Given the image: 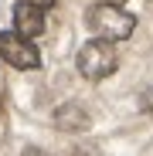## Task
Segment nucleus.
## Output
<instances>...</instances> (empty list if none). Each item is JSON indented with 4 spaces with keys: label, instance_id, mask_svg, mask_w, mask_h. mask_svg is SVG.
Segmentation results:
<instances>
[{
    "label": "nucleus",
    "instance_id": "obj_7",
    "mask_svg": "<svg viewBox=\"0 0 153 156\" xmlns=\"http://www.w3.org/2000/svg\"><path fill=\"white\" fill-rule=\"evenodd\" d=\"M75 156H102V153H99V146H92V143H78V146H75Z\"/></svg>",
    "mask_w": 153,
    "mask_h": 156
},
{
    "label": "nucleus",
    "instance_id": "obj_4",
    "mask_svg": "<svg viewBox=\"0 0 153 156\" xmlns=\"http://www.w3.org/2000/svg\"><path fill=\"white\" fill-rule=\"evenodd\" d=\"M14 31L20 37H38L44 31V7L31 4V0H20V4H14Z\"/></svg>",
    "mask_w": 153,
    "mask_h": 156
},
{
    "label": "nucleus",
    "instance_id": "obj_6",
    "mask_svg": "<svg viewBox=\"0 0 153 156\" xmlns=\"http://www.w3.org/2000/svg\"><path fill=\"white\" fill-rule=\"evenodd\" d=\"M140 105H143V112H146V115L153 119V85H150V88L143 92V98H140Z\"/></svg>",
    "mask_w": 153,
    "mask_h": 156
},
{
    "label": "nucleus",
    "instance_id": "obj_2",
    "mask_svg": "<svg viewBox=\"0 0 153 156\" xmlns=\"http://www.w3.org/2000/svg\"><path fill=\"white\" fill-rule=\"evenodd\" d=\"M119 58H116V48L112 41H102V37H92L89 44H82L78 51V71L89 78V82H102L116 71Z\"/></svg>",
    "mask_w": 153,
    "mask_h": 156
},
{
    "label": "nucleus",
    "instance_id": "obj_10",
    "mask_svg": "<svg viewBox=\"0 0 153 156\" xmlns=\"http://www.w3.org/2000/svg\"><path fill=\"white\" fill-rule=\"evenodd\" d=\"M106 4H116V7H122V4H126V0H106Z\"/></svg>",
    "mask_w": 153,
    "mask_h": 156
},
{
    "label": "nucleus",
    "instance_id": "obj_8",
    "mask_svg": "<svg viewBox=\"0 0 153 156\" xmlns=\"http://www.w3.org/2000/svg\"><path fill=\"white\" fill-rule=\"evenodd\" d=\"M31 4H38V7H44V10H48V7H55V0H31Z\"/></svg>",
    "mask_w": 153,
    "mask_h": 156
},
{
    "label": "nucleus",
    "instance_id": "obj_1",
    "mask_svg": "<svg viewBox=\"0 0 153 156\" xmlns=\"http://www.w3.org/2000/svg\"><path fill=\"white\" fill-rule=\"evenodd\" d=\"M85 24L92 27V34L95 37H102V41H126L133 34V27H136V17L133 14H126L122 7H116V4H95V7H89L85 10Z\"/></svg>",
    "mask_w": 153,
    "mask_h": 156
},
{
    "label": "nucleus",
    "instance_id": "obj_3",
    "mask_svg": "<svg viewBox=\"0 0 153 156\" xmlns=\"http://www.w3.org/2000/svg\"><path fill=\"white\" fill-rule=\"evenodd\" d=\"M0 58H4L7 65H14V68H20V71H31V68L41 65L38 48L27 37H20L17 31H4L0 34Z\"/></svg>",
    "mask_w": 153,
    "mask_h": 156
},
{
    "label": "nucleus",
    "instance_id": "obj_9",
    "mask_svg": "<svg viewBox=\"0 0 153 156\" xmlns=\"http://www.w3.org/2000/svg\"><path fill=\"white\" fill-rule=\"evenodd\" d=\"M24 156H48V153H38V149H27V153H24Z\"/></svg>",
    "mask_w": 153,
    "mask_h": 156
},
{
    "label": "nucleus",
    "instance_id": "obj_5",
    "mask_svg": "<svg viewBox=\"0 0 153 156\" xmlns=\"http://www.w3.org/2000/svg\"><path fill=\"white\" fill-rule=\"evenodd\" d=\"M89 112L78 105V102H68V105H58L55 109V126L61 133H85L89 129Z\"/></svg>",
    "mask_w": 153,
    "mask_h": 156
}]
</instances>
